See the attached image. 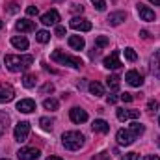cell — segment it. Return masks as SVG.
I'll list each match as a JSON object with an SVG mask.
<instances>
[{
    "mask_svg": "<svg viewBox=\"0 0 160 160\" xmlns=\"http://www.w3.org/2000/svg\"><path fill=\"white\" fill-rule=\"evenodd\" d=\"M26 13H28L30 17H34V15H38V13H39V9H38L36 6H28V8H26Z\"/></svg>",
    "mask_w": 160,
    "mask_h": 160,
    "instance_id": "cell-36",
    "label": "cell"
},
{
    "mask_svg": "<svg viewBox=\"0 0 160 160\" xmlns=\"http://www.w3.org/2000/svg\"><path fill=\"white\" fill-rule=\"evenodd\" d=\"M116 101H118V99H116V97H114V95H110V97H108V102H110V104H114V102H116Z\"/></svg>",
    "mask_w": 160,
    "mask_h": 160,
    "instance_id": "cell-44",
    "label": "cell"
},
{
    "mask_svg": "<svg viewBox=\"0 0 160 160\" xmlns=\"http://www.w3.org/2000/svg\"><path fill=\"white\" fill-rule=\"evenodd\" d=\"M125 80H127L132 88H140V86L143 84V77H142L138 71H128V73L125 75Z\"/></svg>",
    "mask_w": 160,
    "mask_h": 160,
    "instance_id": "cell-12",
    "label": "cell"
},
{
    "mask_svg": "<svg viewBox=\"0 0 160 160\" xmlns=\"http://www.w3.org/2000/svg\"><path fill=\"white\" fill-rule=\"evenodd\" d=\"M41 95H47V93H52L54 91V84H50V82H47V84H43L41 86Z\"/></svg>",
    "mask_w": 160,
    "mask_h": 160,
    "instance_id": "cell-32",
    "label": "cell"
},
{
    "mask_svg": "<svg viewBox=\"0 0 160 160\" xmlns=\"http://www.w3.org/2000/svg\"><path fill=\"white\" fill-rule=\"evenodd\" d=\"M125 19H127V13H125V11H116V13H110V15H108V22H110L112 26L121 24Z\"/></svg>",
    "mask_w": 160,
    "mask_h": 160,
    "instance_id": "cell-20",
    "label": "cell"
},
{
    "mask_svg": "<svg viewBox=\"0 0 160 160\" xmlns=\"http://www.w3.org/2000/svg\"><path fill=\"white\" fill-rule=\"evenodd\" d=\"M43 106H45V110H50V112H56L58 108H60V101L58 99H45V102H43Z\"/></svg>",
    "mask_w": 160,
    "mask_h": 160,
    "instance_id": "cell-25",
    "label": "cell"
},
{
    "mask_svg": "<svg viewBox=\"0 0 160 160\" xmlns=\"http://www.w3.org/2000/svg\"><path fill=\"white\" fill-rule=\"evenodd\" d=\"M140 36H142V38H143V39H149V38H151V36H149V32H147V30H142V32H140Z\"/></svg>",
    "mask_w": 160,
    "mask_h": 160,
    "instance_id": "cell-42",
    "label": "cell"
},
{
    "mask_svg": "<svg viewBox=\"0 0 160 160\" xmlns=\"http://www.w3.org/2000/svg\"><path fill=\"white\" fill-rule=\"evenodd\" d=\"M116 140H118L119 145H125V147H127V145H130V143L136 140V136H134L128 128H127V130L121 128V130H118V134H116Z\"/></svg>",
    "mask_w": 160,
    "mask_h": 160,
    "instance_id": "cell-7",
    "label": "cell"
},
{
    "mask_svg": "<svg viewBox=\"0 0 160 160\" xmlns=\"http://www.w3.org/2000/svg\"><path fill=\"white\" fill-rule=\"evenodd\" d=\"M91 128H93V132L106 134V132L110 130V125H108L104 119H95V121H93V125H91Z\"/></svg>",
    "mask_w": 160,
    "mask_h": 160,
    "instance_id": "cell-19",
    "label": "cell"
},
{
    "mask_svg": "<svg viewBox=\"0 0 160 160\" xmlns=\"http://www.w3.org/2000/svg\"><path fill=\"white\" fill-rule=\"evenodd\" d=\"M91 160H112L110 157V153H106V151H102V153H99V155H95Z\"/></svg>",
    "mask_w": 160,
    "mask_h": 160,
    "instance_id": "cell-33",
    "label": "cell"
},
{
    "mask_svg": "<svg viewBox=\"0 0 160 160\" xmlns=\"http://www.w3.org/2000/svg\"><path fill=\"white\" fill-rule=\"evenodd\" d=\"M56 36H58V38H62V36H65V28H63L62 24H56Z\"/></svg>",
    "mask_w": 160,
    "mask_h": 160,
    "instance_id": "cell-40",
    "label": "cell"
},
{
    "mask_svg": "<svg viewBox=\"0 0 160 160\" xmlns=\"http://www.w3.org/2000/svg\"><path fill=\"white\" fill-rule=\"evenodd\" d=\"M106 45H108V38H106V36H99V38L95 39V47H97L99 50H101L102 47H106Z\"/></svg>",
    "mask_w": 160,
    "mask_h": 160,
    "instance_id": "cell-31",
    "label": "cell"
},
{
    "mask_svg": "<svg viewBox=\"0 0 160 160\" xmlns=\"http://www.w3.org/2000/svg\"><path fill=\"white\" fill-rule=\"evenodd\" d=\"M69 118H71L73 123L80 125V123H86V121H88V112L82 110V108H73V110L69 112Z\"/></svg>",
    "mask_w": 160,
    "mask_h": 160,
    "instance_id": "cell-11",
    "label": "cell"
},
{
    "mask_svg": "<svg viewBox=\"0 0 160 160\" xmlns=\"http://www.w3.org/2000/svg\"><path fill=\"white\" fill-rule=\"evenodd\" d=\"M58 21H60V13H58L56 9H50V11H47V13L41 17V22H43L45 26H56Z\"/></svg>",
    "mask_w": 160,
    "mask_h": 160,
    "instance_id": "cell-9",
    "label": "cell"
},
{
    "mask_svg": "<svg viewBox=\"0 0 160 160\" xmlns=\"http://www.w3.org/2000/svg\"><path fill=\"white\" fill-rule=\"evenodd\" d=\"M116 114H118V119L119 121L138 119V118H140V110H125V108H119Z\"/></svg>",
    "mask_w": 160,
    "mask_h": 160,
    "instance_id": "cell-14",
    "label": "cell"
},
{
    "mask_svg": "<svg viewBox=\"0 0 160 160\" xmlns=\"http://www.w3.org/2000/svg\"><path fill=\"white\" fill-rule=\"evenodd\" d=\"M54 62H58V63H62V65H69V67H75V69H78V67H82L84 65V62L80 60V58H77V56H69V54H65L63 50H54L52 52V56H50Z\"/></svg>",
    "mask_w": 160,
    "mask_h": 160,
    "instance_id": "cell-3",
    "label": "cell"
},
{
    "mask_svg": "<svg viewBox=\"0 0 160 160\" xmlns=\"http://www.w3.org/2000/svg\"><path fill=\"white\" fill-rule=\"evenodd\" d=\"M158 123H160V118H158Z\"/></svg>",
    "mask_w": 160,
    "mask_h": 160,
    "instance_id": "cell-49",
    "label": "cell"
},
{
    "mask_svg": "<svg viewBox=\"0 0 160 160\" xmlns=\"http://www.w3.org/2000/svg\"><path fill=\"white\" fill-rule=\"evenodd\" d=\"M82 9H84V6H78V4H75V6H73V11H75V13H82Z\"/></svg>",
    "mask_w": 160,
    "mask_h": 160,
    "instance_id": "cell-41",
    "label": "cell"
},
{
    "mask_svg": "<svg viewBox=\"0 0 160 160\" xmlns=\"http://www.w3.org/2000/svg\"><path fill=\"white\" fill-rule=\"evenodd\" d=\"M28 134H30V123H28V121H21V123H17V127H15V130H13L15 140H17L19 143H22V142H26Z\"/></svg>",
    "mask_w": 160,
    "mask_h": 160,
    "instance_id": "cell-4",
    "label": "cell"
},
{
    "mask_svg": "<svg viewBox=\"0 0 160 160\" xmlns=\"http://www.w3.org/2000/svg\"><path fill=\"white\" fill-rule=\"evenodd\" d=\"M8 128H9V116L6 112H0V136L6 134Z\"/></svg>",
    "mask_w": 160,
    "mask_h": 160,
    "instance_id": "cell-22",
    "label": "cell"
},
{
    "mask_svg": "<svg viewBox=\"0 0 160 160\" xmlns=\"http://www.w3.org/2000/svg\"><path fill=\"white\" fill-rule=\"evenodd\" d=\"M36 39L39 41V43H48V41H50V34H48L47 30H39V32L36 34Z\"/></svg>",
    "mask_w": 160,
    "mask_h": 160,
    "instance_id": "cell-28",
    "label": "cell"
},
{
    "mask_svg": "<svg viewBox=\"0 0 160 160\" xmlns=\"http://www.w3.org/2000/svg\"><path fill=\"white\" fill-rule=\"evenodd\" d=\"M39 125L43 130H52V125H54V121L48 119V118H41L39 119Z\"/></svg>",
    "mask_w": 160,
    "mask_h": 160,
    "instance_id": "cell-29",
    "label": "cell"
},
{
    "mask_svg": "<svg viewBox=\"0 0 160 160\" xmlns=\"http://www.w3.org/2000/svg\"><path fill=\"white\" fill-rule=\"evenodd\" d=\"M15 28H17L19 32H34V30H36V24H34V21L21 19V21L15 22Z\"/></svg>",
    "mask_w": 160,
    "mask_h": 160,
    "instance_id": "cell-15",
    "label": "cell"
},
{
    "mask_svg": "<svg viewBox=\"0 0 160 160\" xmlns=\"http://www.w3.org/2000/svg\"><path fill=\"white\" fill-rule=\"evenodd\" d=\"M151 4H155V6H160V0H149Z\"/></svg>",
    "mask_w": 160,
    "mask_h": 160,
    "instance_id": "cell-46",
    "label": "cell"
},
{
    "mask_svg": "<svg viewBox=\"0 0 160 160\" xmlns=\"http://www.w3.org/2000/svg\"><path fill=\"white\" fill-rule=\"evenodd\" d=\"M149 67H151V73L160 78V50H157L153 56H151V63H149Z\"/></svg>",
    "mask_w": 160,
    "mask_h": 160,
    "instance_id": "cell-16",
    "label": "cell"
},
{
    "mask_svg": "<svg viewBox=\"0 0 160 160\" xmlns=\"http://www.w3.org/2000/svg\"><path fill=\"white\" fill-rule=\"evenodd\" d=\"M8 11H9V13H17V11H19V4H17V2H11V4L8 6Z\"/></svg>",
    "mask_w": 160,
    "mask_h": 160,
    "instance_id": "cell-37",
    "label": "cell"
},
{
    "mask_svg": "<svg viewBox=\"0 0 160 160\" xmlns=\"http://www.w3.org/2000/svg\"><path fill=\"white\" fill-rule=\"evenodd\" d=\"M119 82H121V78L118 75H112V77L106 78V86L110 88V91H118L119 89Z\"/></svg>",
    "mask_w": 160,
    "mask_h": 160,
    "instance_id": "cell-23",
    "label": "cell"
},
{
    "mask_svg": "<svg viewBox=\"0 0 160 160\" xmlns=\"http://www.w3.org/2000/svg\"><path fill=\"white\" fill-rule=\"evenodd\" d=\"M62 143H63L65 149H69V151H77V149H80V147L84 145V136H82L80 132H77V130L63 132V136H62Z\"/></svg>",
    "mask_w": 160,
    "mask_h": 160,
    "instance_id": "cell-2",
    "label": "cell"
},
{
    "mask_svg": "<svg viewBox=\"0 0 160 160\" xmlns=\"http://www.w3.org/2000/svg\"><path fill=\"white\" fill-rule=\"evenodd\" d=\"M89 91H91L95 97H102V95H104V88H102V84H99V82H89Z\"/></svg>",
    "mask_w": 160,
    "mask_h": 160,
    "instance_id": "cell-24",
    "label": "cell"
},
{
    "mask_svg": "<svg viewBox=\"0 0 160 160\" xmlns=\"http://www.w3.org/2000/svg\"><path fill=\"white\" fill-rule=\"evenodd\" d=\"M138 13H140V17L143 21H155V11L151 8L143 6V4H138Z\"/></svg>",
    "mask_w": 160,
    "mask_h": 160,
    "instance_id": "cell-17",
    "label": "cell"
},
{
    "mask_svg": "<svg viewBox=\"0 0 160 160\" xmlns=\"http://www.w3.org/2000/svg\"><path fill=\"white\" fill-rule=\"evenodd\" d=\"M147 108H149V110H151V112H155V110H157V108H158V102H157V101H155V99H151V101H149V102H147Z\"/></svg>",
    "mask_w": 160,
    "mask_h": 160,
    "instance_id": "cell-39",
    "label": "cell"
},
{
    "mask_svg": "<svg viewBox=\"0 0 160 160\" xmlns=\"http://www.w3.org/2000/svg\"><path fill=\"white\" fill-rule=\"evenodd\" d=\"M2 26H4V22H2V21H0V30H2Z\"/></svg>",
    "mask_w": 160,
    "mask_h": 160,
    "instance_id": "cell-47",
    "label": "cell"
},
{
    "mask_svg": "<svg viewBox=\"0 0 160 160\" xmlns=\"http://www.w3.org/2000/svg\"><path fill=\"white\" fill-rule=\"evenodd\" d=\"M0 160H9V158H0Z\"/></svg>",
    "mask_w": 160,
    "mask_h": 160,
    "instance_id": "cell-48",
    "label": "cell"
},
{
    "mask_svg": "<svg viewBox=\"0 0 160 160\" xmlns=\"http://www.w3.org/2000/svg\"><path fill=\"white\" fill-rule=\"evenodd\" d=\"M128 130H130V132H132V134H134V136L138 138L140 134H143V130H145V127H143L142 123H132V125L128 127Z\"/></svg>",
    "mask_w": 160,
    "mask_h": 160,
    "instance_id": "cell-27",
    "label": "cell"
},
{
    "mask_svg": "<svg viewBox=\"0 0 160 160\" xmlns=\"http://www.w3.org/2000/svg\"><path fill=\"white\" fill-rule=\"evenodd\" d=\"M132 99H134V97H132L130 93H127V91L121 93V101H123V102H132Z\"/></svg>",
    "mask_w": 160,
    "mask_h": 160,
    "instance_id": "cell-38",
    "label": "cell"
},
{
    "mask_svg": "<svg viewBox=\"0 0 160 160\" xmlns=\"http://www.w3.org/2000/svg\"><path fill=\"white\" fill-rule=\"evenodd\" d=\"M91 4H93L99 11H104V8H106V2H104V0H91Z\"/></svg>",
    "mask_w": 160,
    "mask_h": 160,
    "instance_id": "cell-34",
    "label": "cell"
},
{
    "mask_svg": "<svg viewBox=\"0 0 160 160\" xmlns=\"http://www.w3.org/2000/svg\"><path fill=\"white\" fill-rule=\"evenodd\" d=\"M143 160H160L158 157H155V155H149V157H145Z\"/></svg>",
    "mask_w": 160,
    "mask_h": 160,
    "instance_id": "cell-43",
    "label": "cell"
},
{
    "mask_svg": "<svg viewBox=\"0 0 160 160\" xmlns=\"http://www.w3.org/2000/svg\"><path fill=\"white\" fill-rule=\"evenodd\" d=\"M39 155H41L39 149H36V147H22L17 153V158L19 160H38Z\"/></svg>",
    "mask_w": 160,
    "mask_h": 160,
    "instance_id": "cell-6",
    "label": "cell"
},
{
    "mask_svg": "<svg viewBox=\"0 0 160 160\" xmlns=\"http://www.w3.org/2000/svg\"><path fill=\"white\" fill-rule=\"evenodd\" d=\"M11 45L17 48V50H26L28 48V39L24 36H13L11 38Z\"/></svg>",
    "mask_w": 160,
    "mask_h": 160,
    "instance_id": "cell-18",
    "label": "cell"
},
{
    "mask_svg": "<svg viewBox=\"0 0 160 160\" xmlns=\"http://www.w3.org/2000/svg\"><path fill=\"white\" fill-rule=\"evenodd\" d=\"M125 58H127L128 62H136V60H138V54L134 52V48L128 47V48H125Z\"/></svg>",
    "mask_w": 160,
    "mask_h": 160,
    "instance_id": "cell-30",
    "label": "cell"
},
{
    "mask_svg": "<svg viewBox=\"0 0 160 160\" xmlns=\"http://www.w3.org/2000/svg\"><path fill=\"white\" fill-rule=\"evenodd\" d=\"M17 110L22 112V114H32L36 110V102L32 99H22V101L17 102Z\"/></svg>",
    "mask_w": 160,
    "mask_h": 160,
    "instance_id": "cell-13",
    "label": "cell"
},
{
    "mask_svg": "<svg viewBox=\"0 0 160 160\" xmlns=\"http://www.w3.org/2000/svg\"><path fill=\"white\" fill-rule=\"evenodd\" d=\"M15 97V91L9 84H0V102H9L13 101Z\"/></svg>",
    "mask_w": 160,
    "mask_h": 160,
    "instance_id": "cell-10",
    "label": "cell"
},
{
    "mask_svg": "<svg viewBox=\"0 0 160 160\" xmlns=\"http://www.w3.org/2000/svg\"><path fill=\"white\" fill-rule=\"evenodd\" d=\"M36 82H38V77H36V75H24V78H22V86L30 89V88L36 86Z\"/></svg>",
    "mask_w": 160,
    "mask_h": 160,
    "instance_id": "cell-26",
    "label": "cell"
},
{
    "mask_svg": "<svg viewBox=\"0 0 160 160\" xmlns=\"http://www.w3.org/2000/svg\"><path fill=\"white\" fill-rule=\"evenodd\" d=\"M121 160H140V157H138V153H127V155H123Z\"/></svg>",
    "mask_w": 160,
    "mask_h": 160,
    "instance_id": "cell-35",
    "label": "cell"
},
{
    "mask_svg": "<svg viewBox=\"0 0 160 160\" xmlns=\"http://www.w3.org/2000/svg\"><path fill=\"white\" fill-rule=\"evenodd\" d=\"M4 63H6V67H8L11 73H21V71L30 69V65L34 63V58H32V56H15V54H8V56L4 58Z\"/></svg>",
    "mask_w": 160,
    "mask_h": 160,
    "instance_id": "cell-1",
    "label": "cell"
},
{
    "mask_svg": "<svg viewBox=\"0 0 160 160\" xmlns=\"http://www.w3.org/2000/svg\"><path fill=\"white\" fill-rule=\"evenodd\" d=\"M102 65L106 67V69H119L121 65V60H119V50H114L110 56H106L104 58V62H102Z\"/></svg>",
    "mask_w": 160,
    "mask_h": 160,
    "instance_id": "cell-8",
    "label": "cell"
},
{
    "mask_svg": "<svg viewBox=\"0 0 160 160\" xmlns=\"http://www.w3.org/2000/svg\"><path fill=\"white\" fill-rule=\"evenodd\" d=\"M47 160H63V158H60V157H48Z\"/></svg>",
    "mask_w": 160,
    "mask_h": 160,
    "instance_id": "cell-45",
    "label": "cell"
},
{
    "mask_svg": "<svg viewBox=\"0 0 160 160\" xmlns=\"http://www.w3.org/2000/svg\"><path fill=\"white\" fill-rule=\"evenodd\" d=\"M69 47L75 48V50H82L86 47V41H84V38H80V36H71L69 38Z\"/></svg>",
    "mask_w": 160,
    "mask_h": 160,
    "instance_id": "cell-21",
    "label": "cell"
},
{
    "mask_svg": "<svg viewBox=\"0 0 160 160\" xmlns=\"http://www.w3.org/2000/svg\"><path fill=\"white\" fill-rule=\"evenodd\" d=\"M69 26L73 30H77V32H89L91 30V22L88 19H84V17H73Z\"/></svg>",
    "mask_w": 160,
    "mask_h": 160,
    "instance_id": "cell-5",
    "label": "cell"
}]
</instances>
